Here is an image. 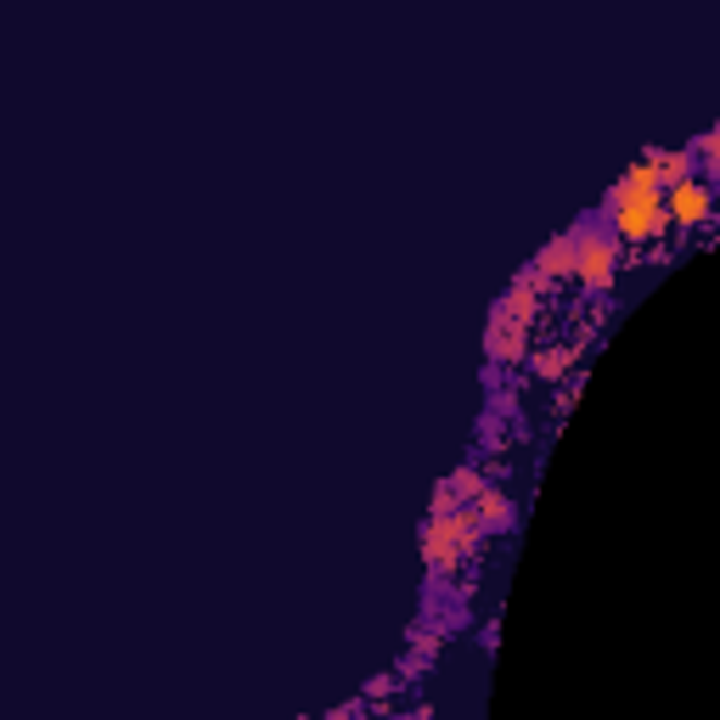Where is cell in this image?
<instances>
[{
	"instance_id": "6da1fadb",
	"label": "cell",
	"mask_w": 720,
	"mask_h": 720,
	"mask_svg": "<svg viewBox=\"0 0 720 720\" xmlns=\"http://www.w3.org/2000/svg\"><path fill=\"white\" fill-rule=\"evenodd\" d=\"M479 541H484V530L468 501L450 512H429V523H422V563H429L434 580H450L479 551Z\"/></svg>"
},
{
	"instance_id": "277c9868",
	"label": "cell",
	"mask_w": 720,
	"mask_h": 720,
	"mask_svg": "<svg viewBox=\"0 0 720 720\" xmlns=\"http://www.w3.org/2000/svg\"><path fill=\"white\" fill-rule=\"evenodd\" d=\"M530 355V326L507 321L501 310H489V326H484V360L489 367H512V360Z\"/></svg>"
},
{
	"instance_id": "9c48e42d",
	"label": "cell",
	"mask_w": 720,
	"mask_h": 720,
	"mask_svg": "<svg viewBox=\"0 0 720 720\" xmlns=\"http://www.w3.org/2000/svg\"><path fill=\"white\" fill-rule=\"evenodd\" d=\"M647 158H653V170H659V181H665V186H675V181H693V175H698V158H693V147H647Z\"/></svg>"
},
{
	"instance_id": "ba28073f",
	"label": "cell",
	"mask_w": 720,
	"mask_h": 720,
	"mask_svg": "<svg viewBox=\"0 0 720 720\" xmlns=\"http://www.w3.org/2000/svg\"><path fill=\"white\" fill-rule=\"evenodd\" d=\"M523 360H530V372H535L541 383H558V377H569V372H574L580 344H541L535 355H523Z\"/></svg>"
},
{
	"instance_id": "52a82bcc",
	"label": "cell",
	"mask_w": 720,
	"mask_h": 720,
	"mask_svg": "<svg viewBox=\"0 0 720 720\" xmlns=\"http://www.w3.org/2000/svg\"><path fill=\"white\" fill-rule=\"evenodd\" d=\"M530 276H535L541 287H551V282H569V276H574V243H569V232H563V237H551V243L535 253Z\"/></svg>"
},
{
	"instance_id": "8fae6325",
	"label": "cell",
	"mask_w": 720,
	"mask_h": 720,
	"mask_svg": "<svg viewBox=\"0 0 720 720\" xmlns=\"http://www.w3.org/2000/svg\"><path fill=\"white\" fill-rule=\"evenodd\" d=\"M450 507H462V501H456L450 479H439V484H434V507H429V512H450Z\"/></svg>"
},
{
	"instance_id": "8992f818",
	"label": "cell",
	"mask_w": 720,
	"mask_h": 720,
	"mask_svg": "<svg viewBox=\"0 0 720 720\" xmlns=\"http://www.w3.org/2000/svg\"><path fill=\"white\" fill-rule=\"evenodd\" d=\"M541 305H546V287H541V282H535L530 271H523V276H518V282H512V287L501 293V305H496V310H501L507 321H518V326H535Z\"/></svg>"
},
{
	"instance_id": "7a4b0ae2",
	"label": "cell",
	"mask_w": 720,
	"mask_h": 720,
	"mask_svg": "<svg viewBox=\"0 0 720 720\" xmlns=\"http://www.w3.org/2000/svg\"><path fill=\"white\" fill-rule=\"evenodd\" d=\"M569 243H574V282L603 299V293L613 287V276L625 271V248H619V237L603 220H580L569 232Z\"/></svg>"
},
{
	"instance_id": "5b68a950",
	"label": "cell",
	"mask_w": 720,
	"mask_h": 720,
	"mask_svg": "<svg viewBox=\"0 0 720 720\" xmlns=\"http://www.w3.org/2000/svg\"><path fill=\"white\" fill-rule=\"evenodd\" d=\"M468 507H473V518H479V530H484V535H489V530H496V535H512V523H518V507H512V496H507V489L484 484V489H479V496H473Z\"/></svg>"
},
{
	"instance_id": "3957f363",
	"label": "cell",
	"mask_w": 720,
	"mask_h": 720,
	"mask_svg": "<svg viewBox=\"0 0 720 720\" xmlns=\"http://www.w3.org/2000/svg\"><path fill=\"white\" fill-rule=\"evenodd\" d=\"M665 214L675 232H704V225L715 220V181H675L665 186Z\"/></svg>"
},
{
	"instance_id": "30bf717a",
	"label": "cell",
	"mask_w": 720,
	"mask_h": 720,
	"mask_svg": "<svg viewBox=\"0 0 720 720\" xmlns=\"http://www.w3.org/2000/svg\"><path fill=\"white\" fill-rule=\"evenodd\" d=\"M484 484H489V479H484V473H479L473 462L450 473V489H456V501H473V496H479V489H484Z\"/></svg>"
}]
</instances>
